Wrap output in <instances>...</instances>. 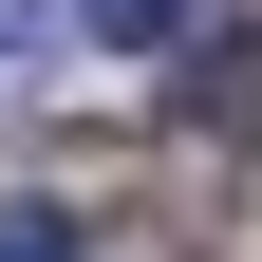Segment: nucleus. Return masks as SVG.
I'll use <instances>...</instances> for the list:
<instances>
[{
	"mask_svg": "<svg viewBox=\"0 0 262 262\" xmlns=\"http://www.w3.org/2000/svg\"><path fill=\"white\" fill-rule=\"evenodd\" d=\"M187 113H206V131H262V19H206V56H187Z\"/></svg>",
	"mask_w": 262,
	"mask_h": 262,
	"instance_id": "obj_1",
	"label": "nucleus"
},
{
	"mask_svg": "<svg viewBox=\"0 0 262 262\" xmlns=\"http://www.w3.org/2000/svg\"><path fill=\"white\" fill-rule=\"evenodd\" d=\"M75 19H94V38H113V56H169L187 19H206V0H75Z\"/></svg>",
	"mask_w": 262,
	"mask_h": 262,
	"instance_id": "obj_2",
	"label": "nucleus"
},
{
	"mask_svg": "<svg viewBox=\"0 0 262 262\" xmlns=\"http://www.w3.org/2000/svg\"><path fill=\"white\" fill-rule=\"evenodd\" d=\"M19 75H38V0H0V94H19Z\"/></svg>",
	"mask_w": 262,
	"mask_h": 262,
	"instance_id": "obj_3",
	"label": "nucleus"
}]
</instances>
